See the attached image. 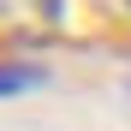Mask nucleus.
I'll list each match as a JSON object with an SVG mask.
<instances>
[{"instance_id": "obj_1", "label": "nucleus", "mask_w": 131, "mask_h": 131, "mask_svg": "<svg viewBox=\"0 0 131 131\" xmlns=\"http://www.w3.org/2000/svg\"><path fill=\"white\" fill-rule=\"evenodd\" d=\"M66 30V0H0V48H48Z\"/></svg>"}, {"instance_id": "obj_2", "label": "nucleus", "mask_w": 131, "mask_h": 131, "mask_svg": "<svg viewBox=\"0 0 131 131\" xmlns=\"http://www.w3.org/2000/svg\"><path fill=\"white\" fill-rule=\"evenodd\" d=\"M48 72L42 66H24V60H0V101L6 95H24V90H42Z\"/></svg>"}, {"instance_id": "obj_3", "label": "nucleus", "mask_w": 131, "mask_h": 131, "mask_svg": "<svg viewBox=\"0 0 131 131\" xmlns=\"http://www.w3.org/2000/svg\"><path fill=\"white\" fill-rule=\"evenodd\" d=\"M101 6L113 12V18H125V24H131V0H101Z\"/></svg>"}]
</instances>
